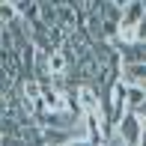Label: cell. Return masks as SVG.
<instances>
[{"instance_id":"cell-6","label":"cell","mask_w":146,"mask_h":146,"mask_svg":"<svg viewBox=\"0 0 146 146\" xmlns=\"http://www.w3.org/2000/svg\"><path fill=\"white\" fill-rule=\"evenodd\" d=\"M119 57H122V66L125 63H146V45H128V48H119Z\"/></svg>"},{"instance_id":"cell-4","label":"cell","mask_w":146,"mask_h":146,"mask_svg":"<svg viewBox=\"0 0 146 146\" xmlns=\"http://www.w3.org/2000/svg\"><path fill=\"white\" fill-rule=\"evenodd\" d=\"M18 90H21V98H24V102H39V98H42V84H39L36 78H24V81H18Z\"/></svg>"},{"instance_id":"cell-1","label":"cell","mask_w":146,"mask_h":146,"mask_svg":"<svg viewBox=\"0 0 146 146\" xmlns=\"http://www.w3.org/2000/svg\"><path fill=\"white\" fill-rule=\"evenodd\" d=\"M113 134H119L125 140V146H137L143 137V116L137 113V110H125V116L116 122Z\"/></svg>"},{"instance_id":"cell-8","label":"cell","mask_w":146,"mask_h":146,"mask_svg":"<svg viewBox=\"0 0 146 146\" xmlns=\"http://www.w3.org/2000/svg\"><path fill=\"white\" fill-rule=\"evenodd\" d=\"M128 45H137V27H134V24H122V21H119V48H128Z\"/></svg>"},{"instance_id":"cell-3","label":"cell","mask_w":146,"mask_h":146,"mask_svg":"<svg viewBox=\"0 0 146 146\" xmlns=\"http://www.w3.org/2000/svg\"><path fill=\"white\" fill-rule=\"evenodd\" d=\"M122 81L125 84H137V87H146V63H125L122 66Z\"/></svg>"},{"instance_id":"cell-5","label":"cell","mask_w":146,"mask_h":146,"mask_svg":"<svg viewBox=\"0 0 146 146\" xmlns=\"http://www.w3.org/2000/svg\"><path fill=\"white\" fill-rule=\"evenodd\" d=\"M143 12H146V0H131L128 6L122 9V24H140V18H143Z\"/></svg>"},{"instance_id":"cell-9","label":"cell","mask_w":146,"mask_h":146,"mask_svg":"<svg viewBox=\"0 0 146 146\" xmlns=\"http://www.w3.org/2000/svg\"><path fill=\"white\" fill-rule=\"evenodd\" d=\"M66 146H92V143H90V140H87L84 134H75V137H72V140L66 143Z\"/></svg>"},{"instance_id":"cell-2","label":"cell","mask_w":146,"mask_h":146,"mask_svg":"<svg viewBox=\"0 0 146 146\" xmlns=\"http://www.w3.org/2000/svg\"><path fill=\"white\" fill-rule=\"evenodd\" d=\"M69 69H72V57L66 54L63 48H54V51L48 54V72H51V78L69 75Z\"/></svg>"},{"instance_id":"cell-7","label":"cell","mask_w":146,"mask_h":146,"mask_svg":"<svg viewBox=\"0 0 146 146\" xmlns=\"http://www.w3.org/2000/svg\"><path fill=\"white\" fill-rule=\"evenodd\" d=\"M143 104H146V87L128 84V110H140Z\"/></svg>"}]
</instances>
